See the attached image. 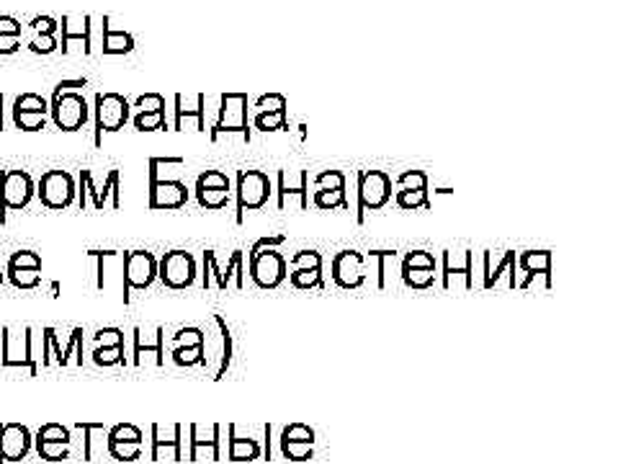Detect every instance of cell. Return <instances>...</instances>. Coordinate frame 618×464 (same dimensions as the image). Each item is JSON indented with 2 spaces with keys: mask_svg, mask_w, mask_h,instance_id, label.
Instances as JSON below:
<instances>
[{
  "mask_svg": "<svg viewBox=\"0 0 618 464\" xmlns=\"http://www.w3.org/2000/svg\"><path fill=\"white\" fill-rule=\"evenodd\" d=\"M88 86V80H62L57 83L55 93H52V101H49V116L52 122L57 124V129L62 132H78L88 124L91 119V109H88V101H85L83 91L80 88Z\"/></svg>",
  "mask_w": 618,
  "mask_h": 464,
  "instance_id": "6da1fadb",
  "label": "cell"
},
{
  "mask_svg": "<svg viewBox=\"0 0 618 464\" xmlns=\"http://www.w3.org/2000/svg\"><path fill=\"white\" fill-rule=\"evenodd\" d=\"M248 104V93H222L219 96L217 119H214L212 129H209L212 142H219L222 135H240L243 142H250Z\"/></svg>",
  "mask_w": 618,
  "mask_h": 464,
  "instance_id": "7a4b0ae2",
  "label": "cell"
},
{
  "mask_svg": "<svg viewBox=\"0 0 618 464\" xmlns=\"http://www.w3.org/2000/svg\"><path fill=\"white\" fill-rule=\"evenodd\" d=\"M0 343H3V369H26L34 377L39 372L37 359H34V330L31 328H3L0 330Z\"/></svg>",
  "mask_w": 618,
  "mask_h": 464,
  "instance_id": "3957f363",
  "label": "cell"
},
{
  "mask_svg": "<svg viewBox=\"0 0 618 464\" xmlns=\"http://www.w3.org/2000/svg\"><path fill=\"white\" fill-rule=\"evenodd\" d=\"M132 116V104L122 93L106 91L96 93V101H93V119H96V145L101 147L103 135H111V132H119L124 129V124L129 122Z\"/></svg>",
  "mask_w": 618,
  "mask_h": 464,
  "instance_id": "277c9868",
  "label": "cell"
},
{
  "mask_svg": "<svg viewBox=\"0 0 618 464\" xmlns=\"http://www.w3.org/2000/svg\"><path fill=\"white\" fill-rule=\"evenodd\" d=\"M201 284L204 289L217 287L219 292H225L230 284L237 289L245 287V251H232L227 263L222 266L217 258V251H204V274H201Z\"/></svg>",
  "mask_w": 618,
  "mask_h": 464,
  "instance_id": "5b68a950",
  "label": "cell"
},
{
  "mask_svg": "<svg viewBox=\"0 0 618 464\" xmlns=\"http://www.w3.org/2000/svg\"><path fill=\"white\" fill-rule=\"evenodd\" d=\"M358 181V204H356V222L364 225L366 212H379L392 199V178L384 171H361L356 176Z\"/></svg>",
  "mask_w": 618,
  "mask_h": 464,
  "instance_id": "8992f818",
  "label": "cell"
},
{
  "mask_svg": "<svg viewBox=\"0 0 618 464\" xmlns=\"http://www.w3.org/2000/svg\"><path fill=\"white\" fill-rule=\"evenodd\" d=\"M111 199V207H122V171H111L101 186L93 181L91 171H80V186H78V207L85 209L91 204L93 209H106Z\"/></svg>",
  "mask_w": 618,
  "mask_h": 464,
  "instance_id": "52a82bcc",
  "label": "cell"
},
{
  "mask_svg": "<svg viewBox=\"0 0 618 464\" xmlns=\"http://www.w3.org/2000/svg\"><path fill=\"white\" fill-rule=\"evenodd\" d=\"M237 225H243L245 212H258L268 204L273 194V184L268 173L263 171H240L237 173Z\"/></svg>",
  "mask_w": 618,
  "mask_h": 464,
  "instance_id": "ba28073f",
  "label": "cell"
},
{
  "mask_svg": "<svg viewBox=\"0 0 618 464\" xmlns=\"http://www.w3.org/2000/svg\"><path fill=\"white\" fill-rule=\"evenodd\" d=\"M37 196L34 178L26 171L0 173V225L6 222V212H21Z\"/></svg>",
  "mask_w": 618,
  "mask_h": 464,
  "instance_id": "9c48e42d",
  "label": "cell"
},
{
  "mask_svg": "<svg viewBox=\"0 0 618 464\" xmlns=\"http://www.w3.org/2000/svg\"><path fill=\"white\" fill-rule=\"evenodd\" d=\"M158 279V258L150 251H132L124 256V305L132 292H145Z\"/></svg>",
  "mask_w": 618,
  "mask_h": 464,
  "instance_id": "30bf717a",
  "label": "cell"
},
{
  "mask_svg": "<svg viewBox=\"0 0 618 464\" xmlns=\"http://www.w3.org/2000/svg\"><path fill=\"white\" fill-rule=\"evenodd\" d=\"M37 196L47 209H67L78 199V186L67 171H47L39 178Z\"/></svg>",
  "mask_w": 618,
  "mask_h": 464,
  "instance_id": "8fae6325",
  "label": "cell"
},
{
  "mask_svg": "<svg viewBox=\"0 0 618 464\" xmlns=\"http://www.w3.org/2000/svg\"><path fill=\"white\" fill-rule=\"evenodd\" d=\"M196 261L186 251H170L158 261V279L168 289H188L196 284Z\"/></svg>",
  "mask_w": 618,
  "mask_h": 464,
  "instance_id": "7c38bea8",
  "label": "cell"
},
{
  "mask_svg": "<svg viewBox=\"0 0 618 464\" xmlns=\"http://www.w3.org/2000/svg\"><path fill=\"white\" fill-rule=\"evenodd\" d=\"M248 271L255 287L279 289L286 279V261L279 248H266V251L255 253L253 261L248 263Z\"/></svg>",
  "mask_w": 618,
  "mask_h": 464,
  "instance_id": "4fadbf2b",
  "label": "cell"
},
{
  "mask_svg": "<svg viewBox=\"0 0 618 464\" xmlns=\"http://www.w3.org/2000/svg\"><path fill=\"white\" fill-rule=\"evenodd\" d=\"M508 276V289H518V253L503 251L492 256L490 251L482 253V284L479 289L500 287V279Z\"/></svg>",
  "mask_w": 618,
  "mask_h": 464,
  "instance_id": "5bb4252c",
  "label": "cell"
},
{
  "mask_svg": "<svg viewBox=\"0 0 618 464\" xmlns=\"http://www.w3.org/2000/svg\"><path fill=\"white\" fill-rule=\"evenodd\" d=\"M13 124L24 132H39V129L47 127L49 119V101L39 93H21L16 101H13Z\"/></svg>",
  "mask_w": 618,
  "mask_h": 464,
  "instance_id": "9a60e30c",
  "label": "cell"
},
{
  "mask_svg": "<svg viewBox=\"0 0 618 464\" xmlns=\"http://www.w3.org/2000/svg\"><path fill=\"white\" fill-rule=\"evenodd\" d=\"M34 449V436L24 423H0V464L21 462Z\"/></svg>",
  "mask_w": 618,
  "mask_h": 464,
  "instance_id": "2e32d148",
  "label": "cell"
},
{
  "mask_svg": "<svg viewBox=\"0 0 618 464\" xmlns=\"http://www.w3.org/2000/svg\"><path fill=\"white\" fill-rule=\"evenodd\" d=\"M333 281L340 289H361L366 284V258L356 251H340L333 258Z\"/></svg>",
  "mask_w": 618,
  "mask_h": 464,
  "instance_id": "e0dca14e",
  "label": "cell"
},
{
  "mask_svg": "<svg viewBox=\"0 0 618 464\" xmlns=\"http://www.w3.org/2000/svg\"><path fill=\"white\" fill-rule=\"evenodd\" d=\"M219 434H222V426L219 423H212V426H194L188 428V462H199V459H212L217 462L222 457V449H219Z\"/></svg>",
  "mask_w": 618,
  "mask_h": 464,
  "instance_id": "ac0fdd59",
  "label": "cell"
},
{
  "mask_svg": "<svg viewBox=\"0 0 618 464\" xmlns=\"http://www.w3.org/2000/svg\"><path fill=\"white\" fill-rule=\"evenodd\" d=\"M183 426L181 423H173V426L165 431L163 426H152V449L150 459L158 462V459H173V462H181L183 459Z\"/></svg>",
  "mask_w": 618,
  "mask_h": 464,
  "instance_id": "d6986e66",
  "label": "cell"
},
{
  "mask_svg": "<svg viewBox=\"0 0 618 464\" xmlns=\"http://www.w3.org/2000/svg\"><path fill=\"white\" fill-rule=\"evenodd\" d=\"M188 202V186L181 178H160L150 184V209H181Z\"/></svg>",
  "mask_w": 618,
  "mask_h": 464,
  "instance_id": "ffe728a7",
  "label": "cell"
},
{
  "mask_svg": "<svg viewBox=\"0 0 618 464\" xmlns=\"http://www.w3.org/2000/svg\"><path fill=\"white\" fill-rule=\"evenodd\" d=\"M456 276L464 279L461 287L467 289V292H472V289L477 287V281H474V253L472 251L443 253V289H451Z\"/></svg>",
  "mask_w": 618,
  "mask_h": 464,
  "instance_id": "44dd1931",
  "label": "cell"
},
{
  "mask_svg": "<svg viewBox=\"0 0 618 464\" xmlns=\"http://www.w3.org/2000/svg\"><path fill=\"white\" fill-rule=\"evenodd\" d=\"M518 271H523V279H518V289H528L536 276H544V287L552 289V251H523L518 256Z\"/></svg>",
  "mask_w": 618,
  "mask_h": 464,
  "instance_id": "7402d4cb",
  "label": "cell"
},
{
  "mask_svg": "<svg viewBox=\"0 0 618 464\" xmlns=\"http://www.w3.org/2000/svg\"><path fill=\"white\" fill-rule=\"evenodd\" d=\"M145 356H155V364L165 367V328H152V333L142 328H134V351L132 364L140 367Z\"/></svg>",
  "mask_w": 618,
  "mask_h": 464,
  "instance_id": "603a6c76",
  "label": "cell"
},
{
  "mask_svg": "<svg viewBox=\"0 0 618 464\" xmlns=\"http://www.w3.org/2000/svg\"><path fill=\"white\" fill-rule=\"evenodd\" d=\"M91 16H62V55H67L75 44H80L85 55H91Z\"/></svg>",
  "mask_w": 618,
  "mask_h": 464,
  "instance_id": "cb8c5ba5",
  "label": "cell"
},
{
  "mask_svg": "<svg viewBox=\"0 0 618 464\" xmlns=\"http://www.w3.org/2000/svg\"><path fill=\"white\" fill-rule=\"evenodd\" d=\"M276 194H279V209H286V202L291 196L299 199V209L309 207V176L307 171H279V184H276Z\"/></svg>",
  "mask_w": 618,
  "mask_h": 464,
  "instance_id": "d4e9b609",
  "label": "cell"
},
{
  "mask_svg": "<svg viewBox=\"0 0 618 464\" xmlns=\"http://www.w3.org/2000/svg\"><path fill=\"white\" fill-rule=\"evenodd\" d=\"M206 101L209 96L206 93H196L194 96V106L186 104V98L181 93H176L173 104H176V119H173V129H183L188 124H194L196 132H206Z\"/></svg>",
  "mask_w": 618,
  "mask_h": 464,
  "instance_id": "484cf974",
  "label": "cell"
},
{
  "mask_svg": "<svg viewBox=\"0 0 618 464\" xmlns=\"http://www.w3.org/2000/svg\"><path fill=\"white\" fill-rule=\"evenodd\" d=\"M227 434H230V444H227V457H230V462H255V459L263 457V446L258 444V439L237 434L235 423L227 426Z\"/></svg>",
  "mask_w": 618,
  "mask_h": 464,
  "instance_id": "4316f807",
  "label": "cell"
},
{
  "mask_svg": "<svg viewBox=\"0 0 618 464\" xmlns=\"http://www.w3.org/2000/svg\"><path fill=\"white\" fill-rule=\"evenodd\" d=\"M214 325L219 328V348H217V369H214L212 379L214 382H219V379H225L227 369L232 367V356H235V338H232V330L230 325H227V320L222 318V315H214Z\"/></svg>",
  "mask_w": 618,
  "mask_h": 464,
  "instance_id": "83f0119b",
  "label": "cell"
},
{
  "mask_svg": "<svg viewBox=\"0 0 618 464\" xmlns=\"http://www.w3.org/2000/svg\"><path fill=\"white\" fill-rule=\"evenodd\" d=\"M134 49V37L124 29H114L109 16H103V55H129Z\"/></svg>",
  "mask_w": 618,
  "mask_h": 464,
  "instance_id": "f1b7e54d",
  "label": "cell"
},
{
  "mask_svg": "<svg viewBox=\"0 0 618 464\" xmlns=\"http://www.w3.org/2000/svg\"><path fill=\"white\" fill-rule=\"evenodd\" d=\"M24 26L13 16H0V55H16L21 47Z\"/></svg>",
  "mask_w": 618,
  "mask_h": 464,
  "instance_id": "f546056e",
  "label": "cell"
},
{
  "mask_svg": "<svg viewBox=\"0 0 618 464\" xmlns=\"http://www.w3.org/2000/svg\"><path fill=\"white\" fill-rule=\"evenodd\" d=\"M75 431H80V434H83V459H85V462H93V459H96L98 436L109 434V428L103 426V423L78 421V423H75Z\"/></svg>",
  "mask_w": 618,
  "mask_h": 464,
  "instance_id": "4dcf8cb0",
  "label": "cell"
},
{
  "mask_svg": "<svg viewBox=\"0 0 618 464\" xmlns=\"http://www.w3.org/2000/svg\"><path fill=\"white\" fill-rule=\"evenodd\" d=\"M145 441H106V452L116 462H137L142 457Z\"/></svg>",
  "mask_w": 618,
  "mask_h": 464,
  "instance_id": "1f68e13d",
  "label": "cell"
},
{
  "mask_svg": "<svg viewBox=\"0 0 618 464\" xmlns=\"http://www.w3.org/2000/svg\"><path fill=\"white\" fill-rule=\"evenodd\" d=\"M253 127L258 132H284V129H289L286 111H255Z\"/></svg>",
  "mask_w": 618,
  "mask_h": 464,
  "instance_id": "d6a6232c",
  "label": "cell"
},
{
  "mask_svg": "<svg viewBox=\"0 0 618 464\" xmlns=\"http://www.w3.org/2000/svg\"><path fill=\"white\" fill-rule=\"evenodd\" d=\"M196 199H199L201 207L209 209V212H219V209H225L227 204H230L232 191L230 189H201V186H196Z\"/></svg>",
  "mask_w": 618,
  "mask_h": 464,
  "instance_id": "836d02e7",
  "label": "cell"
},
{
  "mask_svg": "<svg viewBox=\"0 0 618 464\" xmlns=\"http://www.w3.org/2000/svg\"><path fill=\"white\" fill-rule=\"evenodd\" d=\"M402 281L410 289H431L436 287L438 269H405L402 266Z\"/></svg>",
  "mask_w": 618,
  "mask_h": 464,
  "instance_id": "e575fe53",
  "label": "cell"
},
{
  "mask_svg": "<svg viewBox=\"0 0 618 464\" xmlns=\"http://www.w3.org/2000/svg\"><path fill=\"white\" fill-rule=\"evenodd\" d=\"M170 359L178 367H204V346H173Z\"/></svg>",
  "mask_w": 618,
  "mask_h": 464,
  "instance_id": "d590c367",
  "label": "cell"
},
{
  "mask_svg": "<svg viewBox=\"0 0 618 464\" xmlns=\"http://www.w3.org/2000/svg\"><path fill=\"white\" fill-rule=\"evenodd\" d=\"M132 122L137 132H158V129H168L165 111H134Z\"/></svg>",
  "mask_w": 618,
  "mask_h": 464,
  "instance_id": "8d00e7d4",
  "label": "cell"
},
{
  "mask_svg": "<svg viewBox=\"0 0 618 464\" xmlns=\"http://www.w3.org/2000/svg\"><path fill=\"white\" fill-rule=\"evenodd\" d=\"M315 207L325 209V212H333V209H343V212H351V204H348L346 191H315Z\"/></svg>",
  "mask_w": 618,
  "mask_h": 464,
  "instance_id": "74e56055",
  "label": "cell"
},
{
  "mask_svg": "<svg viewBox=\"0 0 618 464\" xmlns=\"http://www.w3.org/2000/svg\"><path fill=\"white\" fill-rule=\"evenodd\" d=\"M279 446H281V457L289 459V462H309V459L315 457V444L279 439Z\"/></svg>",
  "mask_w": 618,
  "mask_h": 464,
  "instance_id": "f35d334b",
  "label": "cell"
},
{
  "mask_svg": "<svg viewBox=\"0 0 618 464\" xmlns=\"http://www.w3.org/2000/svg\"><path fill=\"white\" fill-rule=\"evenodd\" d=\"M93 364L98 367H116V364H127V354L124 346H96L93 351Z\"/></svg>",
  "mask_w": 618,
  "mask_h": 464,
  "instance_id": "ab89813d",
  "label": "cell"
},
{
  "mask_svg": "<svg viewBox=\"0 0 618 464\" xmlns=\"http://www.w3.org/2000/svg\"><path fill=\"white\" fill-rule=\"evenodd\" d=\"M34 446H37L39 459H44V462H62V459H70V454H73L70 444H55V441H34Z\"/></svg>",
  "mask_w": 618,
  "mask_h": 464,
  "instance_id": "60d3db41",
  "label": "cell"
},
{
  "mask_svg": "<svg viewBox=\"0 0 618 464\" xmlns=\"http://www.w3.org/2000/svg\"><path fill=\"white\" fill-rule=\"evenodd\" d=\"M291 287L294 289H325V279H322V269H307V271H291Z\"/></svg>",
  "mask_w": 618,
  "mask_h": 464,
  "instance_id": "b9f144b4",
  "label": "cell"
},
{
  "mask_svg": "<svg viewBox=\"0 0 618 464\" xmlns=\"http://www.w3.org/2000/svg\"><path fill=\"white\" fill-rule=\"evenodd\" d=\"M34 441H55V444H73V434L70 428L62 426V423H44L37 431Z\"/></svg>",
  "mask_w": 618,
  "mask_h": 464,
  "instance_id": "7bdbcfd3",
  "label": "cell"
},
{
  "mask_svg": "<svg viewBox=\"0 0 618 464\" xmlns=\"http://www.w3.org/2000/svg\"><path fill=\"white\" fill-rule=\"evenodd\" d=\"M394 199H397V207L405 209V212H412V209H431L428 191H397Z\"/></svg>",
  "mask_w": 618,
  "mask_h": 464,
  "instance_id": "ee69618b",
  "label": "cell"
},
{
  "mask_svg": "<svg viewBox=\"0 0 618 464\" xmlns=\"http://www.w3.org/2000/svg\"><path fill=\"white\" fill-rule=\"evenodd\" d=\"M8 279L16 289H37L42 281V269H8Z\"/></svg>",
  "mask_w": 618,
  "mask_h": 464,
  "instance_id": "f6af8a7d",
  "label": "cell"
},
{
  "mask_svg": "<svg viewBox=\"0 0 618 464\" xmlns=\"http://www.w3.org/2000/svg\"><path fill=\"white\" fill-rule=\"evenodd\" d=\"M279 439L286 441H302V444H315V428H309L307 423H289L281 428Z\"/></svg>",
  "mask_w": 618,
  "mask_h": 464,
  "instance_id": "bcb514c9",
  "label": "cell"
},
{
  "mask_svg": "<svg viewBox=\"0 0 618 464\" xmlns=\"http://www.w3.org/2000/svg\"><path fill=\"white\" fill-rule=\"evenodd\" d=\"M315 191H346V176L340 171H322L315 178Z\"/></svg>",
  "mask_w": 618,
  "mask_h": 464,
  "instance_id": "7dc6e473",
  "label": "cell"
},
{
  "mask_svg": "<svg viewBox=\"0 0 618 464\" xmlns=\"http://www.w3.org/2000/svg\"><path fill=\"white\" fill-rule=\"evenodd\" d=\"M394 186L397 191H428V176L423 171H405Z\"/></svg>",
  "mask_w": 618,
  "mask_h": 464,
  "instance_id": "c3c4849f",
  "label": "cell"
},
{
  "mask_svg": "<svg viewBox=\"0 0 618 464\" xmlns=\"http://www.w3.org/2000/svg\"><path fill=\"white\" fill-rule=\"evenodd\" d=\"M204 341L206 333L199 325H188V328H181L173 336V346H204Z\"/></svg>",
  "mask_w": 618,
  "mask_h": 464,
  "instance_id": "681fc988",
  "label": "cell"
},
{
  "mask_svg": "<svg viewBox=\"0 0 618 464\" xmlns=\"http://www.w3.org/2000/svg\"><path fill=\"white\" fill-rule=\"evenodd\" d=\"M168 168H183V158H152L150 160V184L160 181V178H176L170 176Z\"/></svg>",
  "mask_w": 618,
  "mask_h": 464,
  "instance_id": "f907efd6",
  "label": "cell"
},
{
  "mask_svg": "<svg viewBox=\"0 0 618 464\" xmlns=\"http://www.w3.org/2000/svg\"><path fill=\"white\" fill-rule=\"evenodd\" d=\"M307 269H322V256L317 251H299L294 253L289 263V271H307Z\"/></svg>",
  "mask_w": 618,
  "mask_h": 464,
  "instance_id": "816d5d0a",
  "label": "cell"
},
{
  "mask_svg": "<svg viewBox=\"0 0 618 464\" xmlns=\"http://www.w3.org/2000/svg\"><path fill=\"white\" fill-rule=\"evenodd\" d=\"M402 266H405V269H438V261L436 256L428 251H410L402 258Z\"/></svg>",
  "mask_w": 618,
  "mask_h": 464,
  "instance_id": "f5cc1de1",
  "label": "cell"
},
{
  "mask_svg": "<svg viewBox=\"0 0 618 464\" xmlns=\"http://www.w3.org/2000/svg\"><path fill=\"white\" fill-rule=\"evenodd\" d=\"M106 441H145L142 431L132 423H116V426L109 428V436Z\"/></svg>",
  "mask_w": 618,
  "mask_h": 464,
  "instance_id": "db71d44e",
  "label": "cell"
},
{
  "mask_svg": "<svg viewBox=\"0 0 618 464\" xmlns=\"http://www.w3.org/2000/svg\"><path fill=\"white\" fill-rule=\"evenodd\" d=\"M8 269H42V256L34 251H16L8 258Z\"/></svg>",
  "mask_w": 618,
  "mask_h": 464,
  "instance_id": "11a10c76",
  "label": "cell"
},
{
  "mask_svg": "<svg viewBox=\"0 0 618 464\" xmlns=\"http://www.w3.org/2000/svg\"><path fill=\"white\" fill-rule=\"evenodd\" d=\"M29 49L34 55H52L60 49V42H57L55 34H34L29 42Z\"/></svg>",
  "mask_w": 618,
  "mask_h": 464,
  "instance_id": "9f6ffc18",
  "label": "cell"
},
{
  "mask_svg": "<svg viewBox=\"0 0 618 464\" xmlns=\"http://www.w3.org/2000/svg\"><path fill=\"white\" fill-rule=\"evenodd\" d=\"M196 186H201V189H230V176L222 171H204L196 178Z\"/></svg>",
  "mask_w": 618,
  "mask_h": 464,
  "instance_id": "6f0895ef",
  "label": "cell"
},
{
  "mask_svg": "<svg viewBox=\"0 0 618 464\" xmlns=\"http://www.w3.org/2000/svg\"><path fill=\"white\" fill-rule=\"evenodd\" d=\"M93 341H96V346H124L127 336H124L122 328H101L96 330Z\"/></svg>",
  "mask_w": 618,
  "mask_h": 464,
  "instance_id": "680465c9",
  "label": "cell"
},
{
  "mask_svg": "<svg viewBox=\"0 0 618 464\" xmlns=\"http://www.w3.org/2000/svg\"><path fill=\"white\" fill-rule=\"evenodd\" d=\"M134 111H165V98L160 93H145L132 104Z\"/></svg>",
  "mask_w": 618,
  "mask_h": 464,
  "instance_id": "91938a15",
  "label": "cell"
},
{
  "mask_svg": "<svg viewBox=\"0 0 618 464\" xmlns=\"http://www.w3.org/2000/svg\"><path fill=\"white\" fill-rule=\"evenodd\" d=\"M255 111H286V96L281 93H266L255 101Z\"/></svg>",
  "mask_w": 618,
  "mask_h": 464,
  "instance_id": "94428289",
  "label": "cell"
},
{
  "mask_svg": "<svg viewBox=\"0 0 618 464\" xmlns=\"http://www.w3.org/2000/svg\"><path fill=\"white\" fill-rule=\"evenodd\" d=\"M284 243H286V238H284V235H268V238L255 240V243H253V248H250V253H248V263L253 261V258H255V253L266 251V248H281V245H284Z\"/></svg>",
  "mask_w": 618,
  "mask_h": 464,
  "instance_id": "6125c7cd",
  "label": "cell"
},
{
  "mask_svg": "<svg viewBox=\"0 0 618 464\" xmlns=\"http://www.w3.org/2000/svg\"><path fill=\"white\" fill-rule=\"evenodd\" d=\"M29 29L34 31V34H57L60 24H57L52 16H37V19L29 21Z\"/></svg>",
  "mask_w": 618,
  "mask_h": 464,
  "instance_id": "be15d7a7",
  "label": "cell"
},
{
  "mask_svg": "<svg viewBox=\"0 0 618 464\" xmlns=\"http://www.w3.org/2000/svg\"><path fill=\"white\" fill-rule=\"evenodd\" d=\"M0 129H3V93H0Z\"/></svg>",
  "mask_w": 618,
  "mask_h": 464,
  "instance_id": "e7e4bbea",
  "label": "cell"
},
{
  "mask_svg": "<svg viewBox=\"0 0 618 464\" xmlns=\"http://www.w3.org/2000/svg\"><path fill=\"white\" fill-rule=\"evenodd\" d=\"M3 279H6V274H3V271H0V284H3Z\"/></svg>",
  "mask_w": 618,
  "mask_h": 464,
  "instance_id": "03108f58",
  "label": "cell"
}]
</instances>
